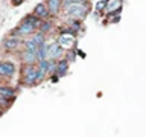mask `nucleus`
<instances>
[{"mask_svg": "<svg viewBox=\"0 0 146 137\" xmlns=\"http://www.w3.org/2000/svg\"><path fill=\"white\" fill-rule=\"evenodd\" d=\"M67 14L72 17H84L87 15V8L84 5H81L79 2L78 3H72V5H67Z\"/></svg>", "mask_w": 146, "mask_h": 137, "instance_id": "obj_1", "label": "nucleus"}, {"mask_svg": "<svg viewBox=\"0 0 146 137\" xmlns=\"http://www.w3.org/2000/svg\"><path fill=\"white\" fill-rule=\"evenodd\" d=\"M35 27H36V26L34 25V23H31V21L25 20L20 26H18L17 34H18V35H27V34H32V32L35 31Z\"/></svg>", "mask_w": 146, "mask_h": 137, "instance_id": "obj_2", "label": "nucleus"}, {"mask_svg": "<svg viewBox=\"0 0 146 137\" xmlns=\"http://www.w3.org/2000/svg\"><path fill=\"white\" fill-rule=\"evenodd\" d=\"M25 82L26 84H35L36 82V68L31 67V66L25 68Z\"/></svg>", "mask_w": 146, "mask_h": 137, "instance_id": "obj_3", "label": "nucleus"}, {"mask_svg": "<svg viewBox=\"0 0 146 137\" xmlns=\"http://www.w3.org/2000/svg\"><path fill=\"white\" fill-rule=\"evenodd\" d=\"M107 9L110 14H119L122 11V2L120 0H107Z\"/></svg>", "mask_w": 146, "mask_h": 137, "instance_id": "obj_4", "label": "nucleus"}, {"mask_svg": "<svg viewBox=\"0 0 146 137\" xmlns=\"http://www.w3.org/2000/svg\"><path fill=\"white\" fill-rule=\"evenodd\" d=\"M14 72H15V67H14L12 63H2L0 64V75L3 76H12Z\"/></svg>", "mask_w": 146, "mask_h": 137, "instance_id": "obj_5", "label": "nucleus"}, {"mask_svg": "<svg viewBox=\"0 0 146 137\" xmlns=\"http://www.w3.org/2000/svg\"><path fill=\"white\" fill-rule=\"evenodd\" d=\"M34 12H35L36 17L43 18V17H47V15H49V8L46 6L44 3H38V5L35 6V9H34Z\"/></svg>", "mask_w": 146, "mask_h": 137, "instance_id": "obj_6", "label": "nucleus"}, {"mask_svg": "<svg viewBox=\"0 0 146 137\" xmlns=\"http://www.w3.org/2000/svg\"><path fill=\"white\" fill-rule=\"evenodd\" d=\"M62 55V46L61 44H53L49 47V58H59Z\"/></svg>", "mask_w": 146, "mask_h": 137, "instance_id": "obj_7", "label": "nucleus"}, {"mask_svg": "<svg viewBox=\"0 0 146 137\" xmlns=\"http://www.w3.org/2000/svg\"><path fill=\"white\" fill-rule=\"evenodd\" d=\"M73 40H75L73 34H70V35H62L61 38H59V44H61L62 47H68V46L73 44Z\"/></svg>", "mask_w": 146, "mask_h": 137, "instance_id": "obj_8", "label": "nucleus"}, {"mask_svg": "<svg viewBox=\"0 0 146 137\" xmlns=\"http://www.w3.org/2000/svg\"><path fill=\"white\" fill-rule=\"evenodd\" d=\"M23 61H25L26 64H34V63L36 61V53L26 50V52L23 53Z\"/></svg>", "mask_w": 146, "mask_h": 137, "instance_id": "obj_9", "label": "nucleus"}, {"mask_svg": "<svg viewBox=\"0 0 146 137\" xmlns=\"http://www.w3.org/2000/svg\"><path fill=\"white\" fill-rule=\"evenodd\" d=\"M3 47L6 49V50H14V49H17L18 47V41L15 38H8V40H5V43H3Z\"/></svg>", "mask_w": 146, "mask_h": 137, "instance_id": "obj_10", "label": "nucleus"}, {"mask_svg": "<svg viewBox=\"0 0 146 137\" xmlns=\"http://www.w3.org/2000/svg\"><path fill=\"white\" fill-rule=\"evenodd\" d=\"M49 5V11L52 14H56L59 11V6H61V0H47Z\"/></svg>", "mask_w": 146, "mask_h": 137, "instance_id": "obj_11", "label": "nucleus"}, {"mask_svg": "<svg viewBox=\"0 0 146 137\" xmlns=\"http://www.w3.org/2000/svg\"><path fill=\"white\" fill-rule=\"evenodd\" d=\"M55 68H56L58 75H64V73L67 72V68H68V61H67V59H62L61 63L56 64V67H55Z\"/></svg>", "mask_w": 146, "mask_h": 137, "instance_id": "obj_12", "label": "nucleus"}, {"mask_svg": "<svg viewBox=\"0 0 146 137\" xmlns=\"http://www.w3.org/2000/svg\"><path fill=\"white\" fill-rule=\"evenodd\" d=\"M0 94L6 99H14V90L9 87H0Z\"/></svg>", "mask_w": 146, "mask_h": 137, "instance_id": "obj_13", "label": "nucleus"}, {"mask_svg": "<svg viewBox=\"0 0 146 137\" xmlns=\"http://www.w3.org/2000/svg\"><path fill=\"white\" fill-rule=\"evenodd\" d=\"M26 50H29V52H36V49H38V44L35 43L34 40H31V41H26Z\"/></svg>", "mask_w": 146, "mask_h": 137, "instance_id": "obj_14", "label": "nucleus"}, {"mask_svg": "<svg viewBox=\"0 0 146 137\" xmlns=\"http://www.w3.org/2000/svg\"><path fill=\"white\" fill-rule=\"evenodd\" d=\"M32 40H34V41H35V43L38 44V46L44 44V37L41 35V34H36V35H34V38H32Z\"/></svg>", "mask_w": 146, "mask_h": 137, "instance_id": "obj_15", "label": "nucleus"}, {"mask_svg": "<svg viewBox=\"0 0 146 137\" xmlns=\"http://www.w3.org/2000/svg\"><path fill=\"white\" fill-rule=\"evenodd\" d=\"M40 27H41V31H43V32H47L50 29V23L44 21V23H41V25H40Z\"/></svg>", "mask_w": 146, "mask_h": 137, "instance_id": "obj_16", "label": "nucleus"}, {"mask_svg": "<svg viewBox=\"0 0 146 137\" xmlns=\"http://www.w3.org/2000/svg\"><path fill=\"white\" fill-rule=\"evenodd\" d=\"M105 6H107V2H105V0H104V2H98V5H96V9H98V11H102Z\"/></svg>", "mask_w": 146, "mask_h": 137, "instance_id": "obj_17", "label": "nucleus"}, {"mask_svg": "<svg viewBox=\"0 0 146 137\" xmlns=\"http://www.w3.org/2000/svg\"><path fill=\"white\" fill-rule=\"evenodd\" d=\"M78 2H81V0H64V5H72V3H78Z\"/></svg>", "mask_w": 146, "mask_h": 137, "instance_id": "obj_18", "label": "nucleus"}, {"mask_svg": "<svg viewBox=\"0 0 146 137\" xmlns=\"http://www.w3.org/2000/svg\"><path fill=\"white\" fill-rule=\"evenodd\" d=\"M72 27L75 31H78V29H79V23H78V21H72Z\"/></svg>", "mask_w": 146, "mask_h": 137, "instance_id": "obj_19", "label": "nucleus"}, {"mask_svg": "<svg viewBox=\"0 0 146 137\" xmlns=\"http://www.w3.org/2000/svg\"><path fill=\"white\" fill-rule=\"evenodd\" d=\"M6 104V98H3L2 94H0V105H5Z\"/></svg>", "mask_w": 146, "mask_h": 137, "instance_id": "obj_20", "label": "nucleus"}, {"mask_svg": "<svg viewBox=\"0 0 146 137\" xmlns=\"http://www.w3.org/2000/svg\"><path fill=\"white\" fill-rule=\"evenodd\" d=\"M21 2H23V0H14V2H12V3H14V5H15V6H18V5H20Z\"/></svg>", "mask_w": 146, "mask_h": 137, "instance_id": "obj_21", "label": "nucleus"}]
</instances>
